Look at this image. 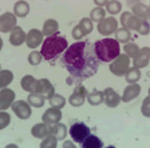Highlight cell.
Masks as SVG:
<instances>
[{"label":"cell","mask_w":150,"mask_h":148,"mask_svg":"<svg viewBox=\"0 0 150 148\" xmlns=\"http://www.w3.org/2000/svg\"><path fill=\"white\" fill-rule=\"evenodd\" d=\"M95 45L88 41H78L64 52L62 63L70 75L81 80L94 77L99 69Z\"/></svg>","instance_id":"cell-1"},{"label":"cell","mask_w":150,"mask_h":148,"mask_svg":"<svg viewBox=\"0 0 150 148\" xmlns=\"http://www.w3.org/2000/svg\"><path fill=\"white\" fill-rule=\"evenodd\" d=\"M69 47L68 41L64 36H62L58 34L52 36L46 37L41 46L40 52L43 56V60L51 61L57 58L59 55L67 49Z\"/></svg>","instance_id":"cell-2"},{"label":"cell","mask_w":150,"mask_h":148,"mask_svg":"<svg viewBox=\"0 0 150 148\" xmlns=\"http://www.w3.org/2000/svg\"><path fill=\"white\" fill-rule=\"evenodd\" d=\"M95 51L100 62L110 63L120 53V43L111 37H104L96 41L95 43Z\"/></svg>","instance_id":"cell-3"},{"label":"cell","mask_w":150,"mask_h":148,"mask_svg":"<svg viewBox=\"0 0 150 148\" xmlns=\"http://www.w3.org/2000/svg\"><path fill=\"white\" fill-rule=\"evenodd\" d=\"M131 58L125 53H121L115 60H113L110 65V71L116 77H125V73L130 69Z\"/></svg>","instance_id":"cell-4"},{"label":"cell","mask_w":150,"mask_h":148,"mask_svg":"<svg viewBox=\"0 0 150 148\" xmlns=\"http://www.w3.org/2000/svg\"><path fill=\"white\" fill-rule=\"evenodd\" d=\"M69 134L73 142L82 144L90 135V128L83 122H76L71 125Z\"/></svg>","instance_id":"cell-5"},{"label":"cell","mask_w":150,"mask_h":148,"mask_svg":"<svg viewBox=\"0 0 150 148\" xmlns=\"http://www.w3.org/2000/svg\"><path fill=\"white\" fill-rule=\"evenodd\" d=\"M117 29H118V21L114 16L106 17L97 24L98 33L104 37L110 36L111 35L115 34Z\"/></svg>","instance_id":"cell-6"},{"label":"cell","mask_w":150,"mask_h":148,"mask_svg":"<svg viewBox=\"0 0 150 148\" xmlns=\"http://www.w3.org/2000/svg\"><path fill=\"white\" fill-rule=\"evenodd\" d=\"M88 94L89 93L88 89L86 88V87L82 85H79L73 89L71 94L69 96L68 102L71 106L74 108L81 107L85 103Z\"/></svg>","instance_id":"cell-7"},{"label":"cell","mask_w":150,"mask_h":148,"mask_svg":"<svg viewBox=\"0 0 150 148\" xmlns=\"http://www.w3.org/2000/svg\"><path fill=\"white\" fill-rule=\"evenodd\" d=\"M12 110L15 116L21 120H27L32 116V109L29 103L24 100H18L12 105Z\"/></svg>","instance_id":"cell-8"},{"label":"cell","mask_w":150,"mask_h":148,"mask_svg":"<svg viewBox=\"0 0 150 148\" xmlns=\"http://www.w3.org/2000/svg\"><path fill=\"white\" fill-rule=\"evenodd\" d=\"M17 26V17L11 12H6L0 15V32L10 33Z\"/></svg>","instance_id":"cell-9"},{"label":"cell","mask_w":150,"mask_h":148,"mask_svg":"<svg viewBox=\"0 0 150 148\" xmlns=\"http://www.w3.org/2000/svg\"><path fill=\"white\" fill-rule=\"evenodd\" d=\"M21 86L25 92H28L29 94H39L41 89V80L35 79L30 74H27L21 80Z\"/></svg>","instance_id":"cell-10"},{"label":"cell","mask_w":150,"mask_h":148,"mask_svg":"<svg viewBox=\"0 0 150 148\" xmlns=\"http://www.w3.org/2000/svg\"><path fill=\"white\" fill-rule=\"evenodd\" d=\"M44 35L42 32V30L37 28H31L27 33V38H26V45L28 48L31 49H35L39 46H42L44 39Z\"/></svg>","instance_id":"cell-11"},{"label":"cell","mask_w":150,"mask_h":148,"mask_svg":"<svg viewBox=\"0 0 150 148\" xmlns=\"http://www.w3.org/2000/svg\"><path fill=\"white\" fill-rule=\"evenodd\" d=\"M16 94L11 88H3L0 90V111H6L12 107L15 101Z\"/></svg>","instance_id":"cell-12"},{"label":"cell","mask_w":150,"mask_h":148,"mask_svg":"<svg viewBox=\"0 0 150 148\" xmlns=\"http://www.w3.org/2000/svg\"><path fill=\"white\" fill-rule=\"evenodd\" d=\"M150 63V48L147 46L140 48L138 55L132 59V65L139 69H144Z\"/></svg>","instance_id":"cell-13"},{"label":"cell","mask_w":150,"mask_h":148,"mask_svg":"<svg viewBox=\"0 0 150 148\" xmlns=\"http://www.w3.org/2000/svg\"><path fill=\"white\" fill-rule=\"evenodd\" d=\"M62 111L61 109L56 108H49L45 110V112L42 116V120L44 123L48 125H54L57 123H60L62 120Z\"/></svg>","instance_id":"cell-14"},{"label":"cell","mask_w":150,"mask_h":148,"mask_svg":"<svg viewBox=\"0 0 150 148\" xmlns=\"http://www.w3.org/2000/svg\"><path fill=\"white\" fill-rule=\"evenodd\" d=\"M104 104L110 109L117 108L122 101V96L117 93L112 87H107L103 90Z\"/></svg>","instance_id":"cell-15"},{"label":"cell","mask_w":150,"mask_h":148,"mask_svg":"<svg viewBox=\"0 0 150 148\" xmlns=\"http://www.w3.org/2000/svg\"><path fill=\"white\" fill-rule=\"evenodd\" d=\"M141 92V87L139 84H128L123 92L122 94V101L124 103H128L134 99L138 98Z\"/></svg>","instance_id":"cell-16"},{"label":"cell","mask_w":150,"mask_h":148,"mask_svg":"<svg viewBox=\"0 0 150 148\" xmlns=\"http://www.w3.org/2000/svg\"><path fill=\"white\" fill-rule=\"evenodd\" d=\"M27 34L22 29L21 27L16 26L11 32L9 35V42L12 46L20 47L24 42H26Z\"/></svg>","instance_id":"cell-17"},{"label":"cell","mask_w":150,"mask_h":148,"mask_svg":"<svg viewBox=\"0 0 150 148\" xmlns=\"http://www.w3.org/2000/svg\"><path fill=\"white\" fill-rule=\"evenodd\" d=\"M31 135L37 139H43L51 134V125L46 123H38L31 128Z\"/></svg>","instance_id":"cell-18"},{"label":"cell","mask_w":150,"mask_h":148,"mask_svg":"<svg viewBox=\"0 0 150 148\" xmlns=\"http://www.w3.org/2000/svg\"><path fill=\"white\" fill-rule=\"evenodd\" d=\"M58 30H59L58 21L56 20L55 19H48L44 21L42 25V32L44 36L49 37V36H52L54 35L58 34L59 33Z\"/></svg>","instance_id":"cell-19"},{"label":"cell","mask_w":150,"mask_h":148,"mask_svg":"<svg viewBox=\"0 0 150 148\" xmlns=\"http://www.w3.org/2000/svg\"><path fill=\"white\" fill-rule=\"evenodd\" d=\"M30 12V6L25 0H19L13 6V13L18 18H25Z\"/></svg>","instance_id":"cell-20"},{"label":"cell","mask_w":150,"mask_h":148,"mask_svg":"<svg viewBox=\"0 0 150 148\" xmlns=\"http://www.w3.org/2000/svg\"><path fill=\"white\" fill-rule=\"evenodd\" d=\"M40 80H41V89L39 94H42L46 100H49L56 94L55 87L53 84L50 81V80L46 78L40 79Z\"/></svg>","instance_id":"cell-21"},{"label":"cell","mask_w":150,"mask_h":148,"mask_svg":"<svg viewBox=\"0 0 150 148\" xmlns=\"http://www.w3.org/2000/svg\"><path fill=\"white\" fill-rule=\"evenodd\" d=\"M131 12L132 14L141 20H148L149 15H150V10L149 6H146V4H143L142 2H139V4L135 5L132 9Z\"/></svg>","instance_id":"cell-22"},{"label":"cell","mask_w":150,"mask_h":148,"mask_svg":"<svg viewBox=\"0 0 150 148\" xmlns=\"http://www.w3.org/2000/svg\"><path fill=\"white\" fill-rule=\"evenodd\" d=\"M87 101L88 102L89 105L91 106H99L102 103L104 102V94L103 91H99V90H93L90 92L88 95Z\"/></svg>","instance_id":"cell-23"},{"label":"cell","mask_w":150,"mask_h":148,"mask_svg":"<svg viewBox=\"0 0 150 148\" xmlns=\"http://www.w3.org/2000/svg\"><path fill=\"white\" fill-rule=\"evenodd\" d=\"M103 140L96 135L90 134L81 144V148H103Z\"/></svg>","instance_id":"cell-24"},{"label":"cell","mask_w":150,"mask_h":148,"mask_svg":"<svg viewBox=\"0 0 150 148\" xmlns=\"http://www.w3.org/2000/svg\"><path fill=\"white\" fill-rule=\"evenodd\" d=\"M68 129L64 123H57L54 125H51V134L55 136L58 141L64 140L68 133Z\"/></svg>","instance_id":"cell-25"},{"label":"cell","mask_w":150,"mask_h":148,"mask_svg":"<svg viewBox=\"0 0 150 148\" xmlns=\"http://www.w3.org/2000/svg\"><path fill=\"white\" fill-rule=\"evenodd\" d=\"M141 78V71L140 69L137 67H130V69L127 70V72L125 75V80L128 84H135L138 83V81Z\"/></svg>","instance_id":"cell-26"},{"label":"cell","mask_w":150,"mask_h":148,"mask_svg":"<svg viewBox=\"0 0 150 148\" xmlns=\"http://www.w3.org/2000/svg\"><path fill=\"white\" fill-rule=\"evenodd\" d=\"M45 101L46 99L40 94L37 93H33L29 94L27 98V101L29 103V105L33 108L40 109L42 108L45 105Z\"/></svg>","instance_id":"cell-27"},{"label":"cell","mask_w":150,"mask_h":148,"mask_svg":"<svg viewBox=\"0 0 150 148\" xmlns=\"http://www.w3.org/2000/svg\"><path fill=\"white\" fill-rule=\"evenodd\" d=\"M14 79V74L10 70H2L0 71V90L7 87Z\"/></svg>","instance_id":"cell-28"},{"label":"cell","mask_w":150,"mask_h":148,"mask_svg":"<svg viewBox=\"0 0 150 148\" xmlns=\"http://www.w3.org/2000/svg\"><path fill=\"white\" fill-rule=\"evenodd\" d=\"M131 38H132V33L126 27H121L115 33V39L119 43L125 44V43H127V42H130Z\"/></svg>","instance_id":"cell-29"},{"label":"cell","mask_w":150,"mask_h":148,"mask_svg":"<svg viewBox=\"0 0 150 148\" xmlns=\"http://www.w3.org/2000/svg\"><path fill=\"white\" fill-rule=\"evenodd\" d=\"M106 13H107L106 9H104L103 7L96 6L91 10V12L89 13V18L93 22H96L98 24L103 19L106 18Z\"/></svg>","instance_id":"cell-30"},{"label":"cell","mask_w":150,"mask_h":148,"mask_svg":"<svg viewBox=\"0 0 150 148\" xmlns=\"http://www.w3.org/2000/svg\"><path fill=\"white\" fill-rule=\"evenodd\" d=\"M122 8H123V6L119 2V0H110L107 6H105L106 12L110 13L111 16L120 13L122 11Z\"/></svg>","instance_id":"cell-31"},{"label":"cell","mask_w":150,"mask_h":148,"mask_svg":"<svg viewBox=\"0 0 150 148\" xmlns=\"http://www.w3.org/2000/svg\"><path fill=\"white\" fill-rule=\"evenodd\" d=\"M140 48L139 46L135 43V42H127L125 44H124L123 47V51L125 55H127L131 59H133L139 53Z\"/></svg>","instance_id":"cell-32"},{"label":"cell","mask_w":150,"mask_h":148,"mask_svg":"<svg viewBox=\"0 0 150 148\" xmlns=\"http://www.w3.org/2000/svg\"><path fill=\"white\" fill-rule=\"evenodd\" d=\"M48 101H49V103H50V107L56 108V109H62L66 105V99L63 95H61L59 94H55Z\"/></svg>","instance_id":"cell-33"},{"label":"cell","mask_w":150,"mask_h":148,"mask_svg":"<svg viewBox=\"0 0 150 148\" xmlns=\"http://www.w3.org/2000/svg\"><path fill=\"white\" fill-rule=\"evenodd\" d=\"M94 22L90 20V18H82L79 22V27L83 32L84 35H90L94 30Z\"/></svg>","instance_id":"cell-34"},{"label":"cell","mask_w":150,"mask_h":148,"mask_svg":"<svg viewBox=\"0 0 150 148\" xmlns=\"http://www.w3.org/2000/svg\"><path fill=\"white\" fill-rule=\"evenodd\" d=\"M42 60H43V56L42 53L38 50H33L28 56V62L32 66L39 65L42 62Z\"/></svg>","instance_id":"cell-35"},{"label":"cell","mask_w":150,"mask_h":148,"mask_svg":"<svg viewBox=\"0 0 150 148\" xmlns=\"http://www.w3.org/2000/svg\"><path fill=\"white\" fill-rule=\"evenodd\" d=\"M57 138L50 134L45 138L42 139V142L40 143V148H57Z\"/></svg>","instance_id":"cell-36"},{"label":"cell","mask_w":150,"mask_h":148,"mask_svg":"<svg viewBox=\"0 0 150 148\" xmlns=\"http://www.w3.org/2000/svg\"><path fill=\"white\" fill-rule=\"evenodd\" d=\"M140 112L143 116L146 118H150V96L149 95L144 98L140 106Z\"/></svg>","instance_id":"cell-37"},{"label":"cell","mask_w":150,"mask_h":148,"mask_svg":"<svg viewBox=\"0 0 150 148\" xmlns=\"http://www.w3.org/2000/svg\"><path fill=\"white\" fill-rule=\"evenodd\" d=\"M11 123V116L6 111H0V130L6 129Z\"/></svg>","instance_id":"cell-38"},{"label":"cell","mask_w":150,"mask_h":148,"mask_svg":"<svg viewBox=\"0 0 150 148\" xmlns=\"http://www.w3.org/2000/svg\"><path fill=\"white\" fill-rule=\"evenodd\" d=\"M140 35H147L150 34V23L146 20H141L140 24L136 31Z\"/></svg>","instance_id":"cell-39"},{"label":"cell","mask_w":150,"mask_h":148,"mask_svg":"<svg viewBox=\"0 0 150 148\" xmlns=\"http://www.w3.org/2000/svg\"><path fill=\"white\" fill-rule=\"evenodd\" d=\"M84 34L81 31V29L80 28L79 25L74 26L72 30H71V37L75 40V41H81L83 37H84Z\"/></svg>","instance_id":"cell-40"},{"label":"cell","mask_w":150,"mask_h":148,"mask_svg":"<svg viewBox=\"0 0 150 148\" xmlns=\"http://www.w3.org/2000/svg\"><path fill=\"white\" fill-rule=\"evenodd\" d=\"M132 15V13L130 12V11H125V12H123L121 13V16H120V19H119V21L121 23V26L122 27H125V24L128 20V19Z\"/></svg>","instance_id":"cell-41"},{"label":"cell","mask_w":150,"mask_h":148,"mask_svg":"<svg viewBox=\"0 0 150 148\" xmlns=\"http://www.w3.org/2000/svg\"><path fill=\"white\" fill-rule=\"evenodd\" d=\"M62 148H78L71 140H65L63 143Z\"/></svg>","instance_id":"cell-42"},{"label":"cell","mask_w":150,"mask_h":148,"mask_svg":"<svg viewBox=\"0 0 150 148\" xmlns=\"http://www.w3.org/2000/svg\"><path fill=\"white\" fill-rule=\"evenodd\" d=\"M110 0H94V3L96 6H100V7H103L106 6L108 2Z\"/></svg>","instance_id":"cell-43"},{"label":"cell","mask_w":150,"mask_h":148,"mask_svg":"<svg viewBox=\"0 0 150 148\" xmlns=\"http://www.w3.org/2000/svg\"><path fill=\"white\" fill-rule=\"evenodd\" d=\"M139 2H141L140 0H126V6H127V7L132 9L135 5L139 4Z\"/></svg>","instance_id":"cell-44"},{"label":"cell","mask_w":150,"mask_h":148,"mask_svg":"<svg viewBox=\"0 0 150 148\" xmlns=\"http://www.w3.org/2000/svg\"><path fill=\"white\" fill-rule=\"evenodd\" d=\"M5 148H20V147L15 144H8L5 146Z\"/></svg>","instance_id":"cell-45"},{"label":"cell","mask_w":150,"mask_h":148,"mask_svg":"<svg viewBox=\"0 0 150 148\" xmlns=\"http://www.w3.org/2000/svg\"><path fill=\"white\" fill-rule=\"evenodd\" d=\"M3 45H4V42H0V51H1V49H2V48H3Z\"/></svg>","instance_id":"cell-46"},{"label":"cell","mask_w":150,"mask_h":148,"mask_svg":"<svg viewBox=\"0 0 150 148\" xmlns=\"http://www.w3.org/2000/svg\"><path fill=\"white\" fill-rule=\"evenodd\" d=\"M105 148H117V147H115L114 145H109V146H107Z\"/></svg>","instance_id":"cell-47"},{"label":"cell","mask_w":150,"mask_h":148,"mask_svg":"<svg viewBox=\"0 0 150 148\" xmlns=\"http://www.w3.org/2000/svg\"><path fill=\"white\" fill-rule=\"evenodd\" d=\"M147 93H148V95L150 96V87L148 88V91H147Z\"/></svg>","instance_id":"cell-48"},{"label":"cell","mask_w":150,"mask_h":148,"mask_svg":"<svg viewBox=\"0 0 150 148\" xmlns=\"http://www.w3.org/2000/svg\"><path fill=\"white\" fill-rule=\"evenodd\" d=\"M2 70V66H1V63H0V71Z\"/></svg>","instance_id":"cell-49"},{"label":"cell","mask_w":150,"mask_h":148,"mask_svg":"<svg viewBox=\"0 0 150 148\" xmlns=\"http://www.w3.org/2000/svg\"><path fill=\"white\" fill-rule=\"evenodd\" d=\"M3 42V40H2V38L1 37H0V42Z\"/></svg>","instance_id":"cell-50"},{"label":"cell","mask_w":150,"mask_h":148,"mask_svg":"<svg viewBox=\"0 0 150 148\" xmlns=\"http://www.w3.org/2000/svg\"><path fill=\"white\" fill-rule=\"evenodd\" d=\"M149 6V10H150V4H149V6Z\"/></svg>","instance_id":"cell-51"},{"label":"cell","mask_w":150,"mask_h":148,"mask_svg":"<svg viewBox=\"0 0 150 148\" xmlns=\"http://www.w3.org/2000/svg\"><path fill=\"white\" fill-rule=\"evenodd\" d=\"M140 1H141V2H142V1H145V0H140Z\"/></svg>","instance_id":"cell-52"},{"label":"cell","mask_w":150,"mask_h":148,"mask_svg":"<svg viewBox=\"0 0 150 148\" xmlns=\"http://www.w3.org/2000/svg\"><path fill=\"white\" fill-rule=\"evenodd\" d=\"M148 20H150V15H149V19H148Z\"/></svg>","instance_id":"cell-53"}]
</instances>
